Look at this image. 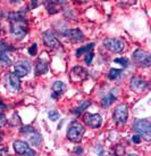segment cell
I'll use <instances>...</instances> for the list:
<instances>
[{
	"label": "cell",
	"instance_id": "ffe728a7",
	"mask_svg": "<svg viewBox=\"0 0 151 156\" xmlns=\"http://www.w3.org/2000/svg\"><path fill=\"white\" fill-rule=\"evenodd\" d=\"M90 105H91V100H84L82 104L80 105V106H77L76 108L74 109L73 112L75 113L76 115H80V114H82V113L84 112V111H85V109L88 108Z\"/></svg>",
	"mask_w": 151,
	"mask_h": 156
},
{
	"label": "cell",
	"instance_id": "d6986e66",
	"mask_svg": "<svg viewBox=\"0 0 151 156\" xmlns=\"http://www.w3.org/2000/svg\"><path fill=\"white\" fill-rule=\"evenodd\" d=\"M65 89H66V86H65L64 82H61V81H56V82L52 84V91H53L52 98H57L58 96L61 95V94L64 92Z\"/></svg>",
	"mask_w": 151,
	"mask_h": 156
},
{
	"label": "cell",
	"instance_id": "d6a6232c",
	"mask_svg": "<svg viewBox=\"0 0 151 156\" xmlns=\"http://www.w3.org/2000/svg\"><path fill=\"white\" fill-rule=\"evenodd\" d=\"M5 108H6V105L0 100V113H4V111H5Z\"/></svg>",
	"mask_w": 151,
	"mask_h": 156
},
{
	"label": "cell",
	"instance_id": "1f68e13d",
	"mask_svg": "<svg viewBox=\"0 0 151 156\" xmlns=\"http://www.w3.org/2000/svg\"><path fill=\"white\" fill-rule=\"evenodd\" d=\"M83 153V148L82 147H76L74 149V154H76V155H81Z\"/></svg>",
	"mask_w": 151,
	"mask_h": 156
},
{
	"label": "cell",
	"instance_id": "52a82bcc",
	"mask_svg": "<svg viewBox=\"0 0 151 156\" xmlns=\"http://www.w3.org/2000/svg\"><path fill=\"white\" fill-rule=\"evenodd\" d=\"M14 151L17 153L18 155L22 156H36V152L33 151L32 148L27 145V143L22 141V140H16L13 144Z\"/></svg>",
	"mask_w": 151,
	"mask_h": 156
},
{
	"label": "cell",
	"instance_id": "5bb4252c",
	"mask_svg": "<svg viewBox=\"0 0 151 156\" xmlns=\"http://www.w3.org/2000/svg\"><path fill=\"white\" fill-rule=\"evenodd\" d=\"M7 88L12 92H16L19 90V88H21L19 78L15 73H8L7 75Z\"/></svg>",
	"mask_w": 151,
	"mask_h": 156
},
{
	"label": "cell",
	"instance_id": "cb8c5ba5",
	"mask_svg": "<svg viewBox=\"0 0 151 156\" xmlns=\"http://www.w3.org/2000/svg\"><path fill=\"white\" fill-rule=\"evenodd\" d=\"M125 154V149L122 146H116L114 148V156H124Z\"/></svg>",
	"mask_w": 151,
	"mask_h": 156
},
{
	"label": "cell",
	"instance_id": "4316f807",
	"mask_svg": "<svg viewBox=\"0 0 151 156\" xmlns=\"http://www.w3.org/2000/svg\"><path fill=\"white\" fill-rule=\"evenodd\" d=\"M47 9L49 10V13L50 14H55V13H57V9H56V7H55V4L53 2H49V4L47 5Z\"/></svg>",
	"mask_w": 151,
	"mask_h": 156
},
{
	"label": "cell",
	"instance_id": "30bf717a",
	"mask_svg": "<svg viewBox=\"0 0 151 156\" xmlns=\"http://www.w3.org/2000/svg\"><path fill=\"white\" fill-rule=\"evenodd\" d=\"M89 76V73L84 67L82 66H75L70 71V80L73 82H81L84 81Z\"/></svg>",
	"mask_w": 151,
	"mask_h": 156
},
{
	"label": "cell",
	"instance_id": "2e32d148",
	"mask_svg": "<svg viewBox=\"0 0 151 156\" xmlns=\"http://www.w3.org/2000/svg\"><path fill=\"white\" fill-rule=\"evenodd\" d=\"M12 50V48L9 47L7 44H5L2 41H0V62L5 64V66L10 65V58L8 56V52Z\"/></svg>",
	"mask_w": 151,
	"mask_h": 156
},
{
	"label": "cell",
	"instance_id": "f546056e",
	"mask_svg": "<svg viewBox=\"0 0 151 156\" xmlns=\"http://www.w3.org/2000/svg\"><path fill=\"white\" fill-rule=\"evenodd\" d=\"M7 155H8V148L0 147V156H7Z\"/></svg>",
	"mask_w": 151,
	"mask_h": 156
},
{
	"label": "cell",
	"instance_id": "484cf974",
	"mask_svg": "<svg viewBox=\"0 0 151 156\" xmlns=\"http://www.w3.org/2000/svg\"><path fill=\"white\" fill-rule=\"evenodd\" d=\"M114 62H115V63H119V64H121L123 67H125V69L129 66V62H127L126 58H116Z\"/></svg>",
	"mask_w": 151,
	"mask_h": 156
},
{
	"label": "cell",
	"instance_id": "d590c367",
	"mask_svg": "<svg viewBox=\"0 0 151 156\" xmlns=\"http://www.w3.org/2000/svg\"><path fill=\"white\" fill-rule=\"evenodd\" d=\"M129 156H138V155H135V154H129Z\"/></svg>",
	"mask_w": 151,
	"mask_h": 156
},
{
	"label": "cell",
	"instance_id": "e0dca14e",
	"mask_svg": "<svg viewBox=\"0 0 151 156\" xmlns=\"http://www.w3.org/2000/svg\"><path fill=\"white\" fill-rule=\"evenodd\" d=\"M116 99H117V89H112L105 97H102V99H101V107L108 108L110 105L114 104V101Z\"/></svg>",
	"mask_w": 151,
	"mask_h": 156
},
{
	"label": "cell",
	"instance_id": "5b68a950",
	"mask_svg": "<svg viewBox=\"0 0 151 156\" xmlns=\"http://www.w3.org/2000/svg\"><path fill=\"white\" fill-rule=\"evenodd\" d=\"M127 117H129V107L126 104H119L118 106L115 107L114 114H112V119L115 123L117 124H124L127 121Z\"/></svg>",
	"mask_w": 151,
	"mask_h": 156
},
{
	"label": "cell",
	"instance_id": "d4e9b609",
	"mask_svg": "<svg viewBox=\"0 0 151 156\" xmlns=\"http://www.w3.org/2000/svg\"><path fill=\"white\" fill-rule=\"evenodd\" d=\"M93 56H94V54L92 51H89L88 54H85V63L88 64V65H90L91 63H92V59H93Z\"/></svg>",
	"mask_w": 151,
	"mask_h": 156
},
{
	"label": "cell",
	"instance_id": "f1b7e54d",
	"mask_svg": "<svg viewBox=\"0 0 151 156\" xmlns=\"http://www.w3.org/2000/svg\"><path fill=\"white\" fill-rule=\"evenodd\" d=\"M7 123V119L4 113H0V126H4Z\"/></svg>",
	"mask_w": 151,
	"mask_h": 156
},
{
	"label": "cell",
	"instance_id": "8992f818",
	"mask_svg": "<svg viewBox=\"0 0 151 156\" xmlns=\"http://www.w3.org/2000/svg\"><path fill=\"white\" fill-rule=\"evenodd\" d=\"M104 46L112 52H121L125 48V41L118 38H107L104 40Z\"/></svg>",
	"mask_w": 151,
	"mask_h": 156
},
{
	"label": "cell",
	"instance_id": "6da1fadb",
	"mask_svg": "<svg viewBox=\"0 0 151 156\" xmlns=\"http://www.w3.org/2000/svg\"><path fill=\"white\" fill-rule=\"evenodd\" d=\"M24 12H15L9 14L10 20V33L16 39L24 38L29 30L27 21L24 17Z\"/></svg>",
	"mask_w": 151,
	"mask_h": 156
},
{
	"label": "cell",
	"instance_id": "7c38bea8",
	"mask_svg": "<svg viewBox=\"0 0 151 156\" xmlns=\"http://www.w3.org/2000/svg\"><path fill=\"white\" fill-rule=\"evenodd\" d=\"M61 34L64 35L65 38H67L68 40L73 41V42H82L84 39V35H83L82 31L80 29H67L65 30Z\"/></svg>",
	"mask_w": 151,
	"mask_h": 156
},
{
	"label": "cell",
	"instance_id": "836d02e7",
	"mask_svg": "<svg viewBox=\"0 0 151 156\" xmlns=\"http://www.w3.org/2000/svg\"><path fill=\"white\" fill-rule=\"evenodd\" d=\"M100 156H114V155H112L110 153H108V152H102L100 154Z\"/></svg>",
	"mask_w": 151,
	"mask_h": 156
},
{
	"label": "cell",
	"instance_id": "ac0fdd59",
	"mask_svg": "<svg viewBox=\"0 0 151 156\" xmlns=\"http://www.w3.org/2000/svg\"><path fill=\"white\" fill-rule=\"evenodd\" d=\"M48 69H49V66H48V62L43 61L42 58H40L38 63H36V65H35V73L36 75H43V74H46L48 72Z\"/></svg>",
	"mask_w": 151,
	"mask_h": 156
},
{
	"label": "cell",
	"instance_id": "8fae6325",
	"mask_svg": "<svg viewBox=\"0 0 151 156\" xmlns=\"http://www.w3.org/2000/svg\"><path fill=\"white\" fill-rule=\"evenodd\" d=\"M42 39L44 44L49 48H52V49H56V48H59L60 44L58 39L56 38V35L53 34V32H51L50 30L44 31L42 33Z\"/></svg>",
	"mask_w": 151,
	"mask_h": 156
},
{
	"label": "cell",
	"instance_id": "4dcf8cb0",
	"mask_svg": "<svg viewBox=\"0 0 151 156\" xmlns=\"http://www.w3.org/2000/svg\"><path fill=\"white\" fill-rule=\"evenodd\" d=\"M132 141H133V143H135V144H139L140 141H141V137H140L139 134H135V136H133V137H132Z\"/></svg>",
	"mask_w": 151,
	"mask_h": 156
},
{
	"label": "cell",
	"instance_id": "e575fe53",
	"mask_svg": "<svg viewBox=\"0 0 151 156\" xmlns=\"http://www.w3.org/2000/svg\"><path fill=\"white\" fill-rule=\"evenodd\" d=\"M36 6H38V2H36V1H35V2H33V1L31 2V8H34Z\"/></svg>",
	"mask_w": 151,
	"mask_h": 156
},
{
	"label": "cell",
	"instance_id": "3957f363",
	"mask_svg": "<svg viewBox=\"0 0 151 156\" xmlns=\"http://www.w3.org/2000/svg\"><path fill=\"white\" fill-rule=\"evenodd\" d=\"M133 130L139 133L140 137H144L146 140H150L151 138V124L148 119L143 120H135L133 123Z\"/></svg>",
	"mask_w": 151,
	"mask_h": 156
},
{
	"label": "cell",
	"instance_id": "603a6c76",
	"mask_svg": "<svg viewBox=\"0 0 151 156\" xmlns=\"http://www.w3.org/2000/svg\"><path fill=\"white\" fill-rule=\"evenodd\" d=\"M59 116H60V115H59L58 111H55V109H53V111H50V112L48 113V117L53 122L57 121V120L59 119Z\"/></svg>",
	"mask_w": 151,
	"mask_h": 156
},
{
	"label": "cell",
	"instance_id": "ba28073f",
	"mask_svg": "<svg viewBox=\"0 0 151 156\" xmlns=\"http://www.w3.org/2000/svg\"><path fill=\"white\" fill-rule=\"evenodd\" d=\"M19 131H21V133L25 134L32 145H34V146H38V145H40V143H41V139H42V138H41L40 133L35 130L33 126H23Z\"/></svg>",
	"mask_w": 151,
	"mask_h": 156
},
{
	"label": "cell",
	"instance_id": "44dd1931",
	"mask_svg": "<svg viewBox=\"0 0 151 156\" xmlns=\"http://www.w3.org/2000/svg\"><path fill=\"white\" fill-rule=\"evenodd\" d=\"M93 47H94V44H93V42H91V44H86V46H84V47L78 48L77 50H76V56L80 57L81 55H83V54H88V52L90 51Z\"/></svg>",
	"mask_w": 151,
	"mask_h": 156
},
{
	"label": "cell",
	"instance_id": "7a4b0ae2",
	"mask_svg": "<svg viewBox=\"0 0 151 156\" xmlns=\"http://www.w3.org/2000/svg\"><path fill=\"white\" fill-rule=\"evenodd\" d=\"M84 132H85L84 126L78 121H73L67 130V139L72 143H78L82 140Z\"/></svg>",
	"mask_w": 151,
	"mask_h": 156
},
{
	"label": "cell",
	"instance_id": "277c9868",
	"mask_svg": "<svg viewBox=\"0 0 151 156\" xmlns=\"http://www.w3.org/2000/svg\"><path fill=\"white\" fill-rule=\"evenodd\" d=\"M132 61L139 66L149 67L151 65V56L148 51H144L142 49H136L132 55Z\"/></svg>",
	"mask_w": 151,
	"mask_h": 156
},
{
	"label": "cell",
	"instance_id": "9c48e42d",
	"mask_svg": "<svg viewBox=\"0 0 151 156\" xmlns=\"http://www.w3.org/2000/svg\"><path fill=\"white\" fill-rule=\"evenodd\" d=\"M31 71V63L26 59H22L15 63L14 65V73L17 75L18 78L26 76Z\"/></svg>",
	"mask_w": 151,
	"mask_h": 156
},
{
	"label": "cell",
	"instance_id": "83f0119b",
	"mask_svg": "<svg viewBox=\"0 0 151 156\" xmlns=\"http://www.w3.org/2000/svg\"><path fill=\"white\" fill-rule=\"evenodd\" d=\"M36 50H38V44H33L30 48H29V54H30V55H33V56H34L35 54H36Z\"/></svg>",
	"mask_w": 151,
	"mask_h": 156
},
{
	"label": "cell",
	"instance_id": "4fadbf2b",
	"mask_svg": "<svg viewBox=\"0 0 151 156\" xmlns=\"http://www.w3.org/2000/svg\"><path fill=\"white\" fill-rule=\"evenodd\" d=\"M84 122L93 129H98L102 124V117L100 114H86L84 116Z\"/></svg>",
	"mask_w": 151,
	"mask_h": 156
},
{
	"label": "cell",
	"instance_id": "7402d4cb",
	"mask_svg": "<svg viewBox=\"0 0 151 156\" xmlns=\"http://www.w3.org/2000/svg\"><path fill=\"white\" fill-rule=\"evenodd\" d=\"M123 73L122 69H112L108 73V79L109 80H116L117 78H119Z\"/></svg>",
	"mask_w": 151,
	"mask_h": 156
},
{
	"label": "cell",
	"instance_id": "9a60e30c",
	"mask_svg": "<svg viewBox=\"0 0 151 156\" xmlns=\"http://www.w3.org/2000/svg\"><path fill=\"white\" fill-rule=\"evenodd\" d=\"M129 87H131V89H132L133 91H135V92H142L144 89H147L148 82L147 81H144L143 79L135 76V78L131 79Z\"/></svg>",
	"mask_w": 151,
	"mask_h": 156
}]
</instances>
